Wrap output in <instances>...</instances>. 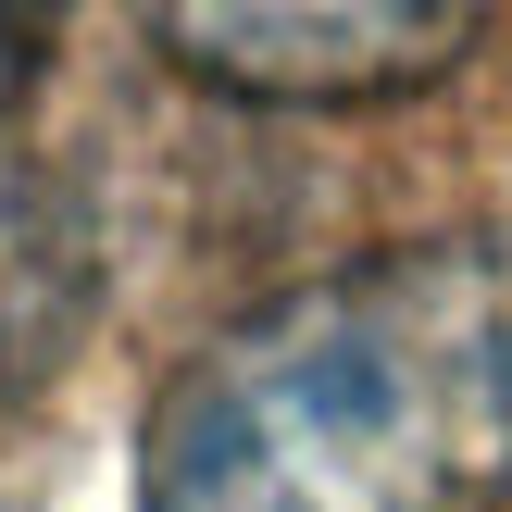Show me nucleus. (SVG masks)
<instances>
[{
	"mask_svg": "<svg viewBox=\"0 0 512 512\" xmlns=\"http://www.w3.org/2000/svg\"><path fill=\"white\" fill-rule=\"evenodd\" d=\"M150 50L213 100L263 113H363L413 100L475 50L488 0H138Z\"/></svg>",
	"mask_w": 512,
	"mask_h": 512,
	"instance_id": "f03ea898",
	"label": "nucleus"
},
{
	"mask_svg": "<svg viewBox=\"0 0 512 512\" xmlns=\"http://www.w3.org/2000/svg\"><path fill=\"white\" fill-rule=\"evenodd\" d=\"M50 38H63V0H0V113H13V100L38 88Z\"/></svg>",
	"mask_w": 512,
	"mask_h": 512,
	"instance_id": "7ed1b4c3",
	"label": "nucleus"
},
{
	"mask_svg": "<svg viewBox=\"0 0 512 512\" xmlns=\"http://www.w3.org/2000/svg\"><path fill=\"white\" fill-rule=\"evenodd\" d=\"M138 512H512V225L388 238L188 350Z\"/></svg>",
	"mask_w": 512,
	"mask_h": 512,
	"instance_id": "f257e3e1",
	"label": "nucleus"
}]
</instances>
